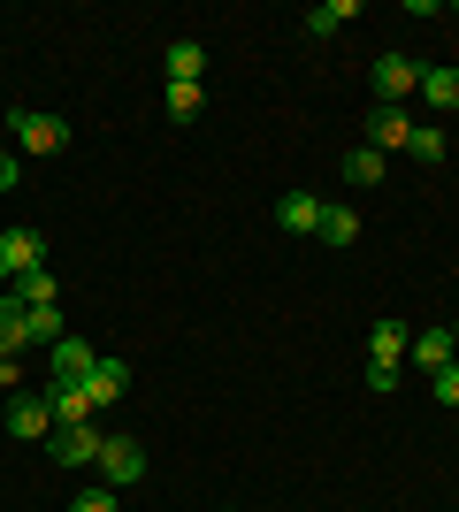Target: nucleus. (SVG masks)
<instances>
[{
  "mask_svg": "<svg viewBox=\"0 0 459 512\" xmlns=\"http://www.w3.org/2000/svg\"><path fill=\"white\" fill-rule=\"evenodd\" d=\"M69 512H115V490H85V497H77Z\"/></svg>",
  "mask_w": 459,
  "mask_h": 512,
  "instance_id": "393cba45",
  "label": "nucleus"
},
{
  "mask_svg": "<svg viewBox=\"0 0 459 512\" xmlns=\"http://www.w3.org/2000/svg\"><path fill=\"white\" fill-rule=\"evenodd\" d=\"M276 230H291V237H314V230H322V199L284 192V199H276Z\"/></svg>",
  "mask_w": 459,
  "mask_h": 512,
  "instance_id": "9d476101",
  "label": "nucleus"
},
{
  "mask_svg": "<svg viewBox=\"0 0 459 512\" xmlns=\"http://www.w3.org/2000/svg\"><path fill=\"white\" fill-rule=\"evenodd\" d=\"M92 360H100V352H92L85 337H62V344H54V383H85Z\"/></svg>",
  "mask_w": 459,
  "mask_h": 512,
  "instance_id": "f8f14e48",
  "label": "nucleus"
},
{
  "mask_svg": "<svg viewBox=\"0 0 459 512\" xmlns=\"http://www.w3.org/2000/svg\"><path fill=\"white\" fill-rule=\"evenodd\" d=\"M452 352H459V321H452Z\"/></svg>",
  "mask_w": 459,
  "mask_h": 512,
  "instance_id": "cd10ccee",
  "label": "nucleus"
},
{
  "mask_svg": "<svg viewBox=\"0 0 459 512\" xmlns=\"http://www.w3.org/2000/svg\"><path fill=\"white\" fill-rule=\"evenodd\" d=\"M199 107H207L199 85H169V123H199Z\"/></svg>",
  "mask_w": 459,
  "mask_h": 512,
  "instance_id": "412c9836",
  "label": "nucleus"
},
{
  "mask_svg": "<svg viewBox=\"0 0 459 512\" xmlns=\"http://www.w3.org/2000/svg\"><path fill=\"white\" fill-rule=\"evenodd\" d=\"M23 383V352H0V390H16Z\"/></svg>",
  "mask_w": 459,
  "mask_h": 512,
  "instance_id": "a878e982",
  "label": "nucleus"
},
{
  "mask_svg": "<svg viewBox=\"0 0 459 512\" xmlns=\"http://www.w3.org/2000/svg\"><path fill=\"white\" fill-rule=\"evenodd\" d=\"M31 268H46L39 230H0V276L16 283V276H31Z\"/></svg>",
  "mask_w": 459,
  "mask_h": 512,
  "instance_id": "0eeeda50",
  "label": "nucleus"
},
{
  "mask_svg": "<svg viewBox=\"0 0 459 512\" xmlns=\"http://www.w3.org/2000/svg\"><path fill=\"white\" fill-rule=\"evenodd\" d=\"M46 406H54V428H85L92 421V398L77 383H46Z\"/></svg>",
  "mask_w": 459,
  "mask_h": 512,
  "instance_id": "9b49d317",
  "label": "nucleus"
},
{
  "mask_svg": "<svg viewBox=\"0 0 459 512\" xmlns=\"http://www.w3.org/2000/svg\"><path fill=\"white\" fill-rule=\"evenodd\" d=\"M452 360H459V352H452V329H421V337H414V367H421V375H444Z\"/></svg>",
  "mask_w": 459,
  "mask_h": 512,
  "instance_id": "ddd939ff",
  "label": "nucleus"
},
{
  "mask_svg": "<svg viewBox=\"0 0 459 512\" xmlns=\"http://www.w3.org/2000/svg\"><path fill=\"white\" fill-rule=\"evenodd\" d=\"M383 176H391V161H383L375 146H352V153H345V184H360V192H368V184H383Z\"/></svg>",
  "mask_w": 459,
  "mask_h": 512,
  "instance_id": "dca6fc26",
  "label": "nucleus"
},
{
  "mask_svg": "<svg viewBox=\"0 0 459 512\" xmlns=\"http://www.w3.org/2000/svg\"><path fill=\"white\" fill-rule=\"evenodd\" d=\"M100 444H108V436H100V421H85V428H54V436H46V451H54L62 467H92V459H100Z\"/></svg>",
  "mask_w": 459,
  "mask_h": 512,
  "instance_id": "423d86ee",
  "label": "nucleus"
},
{
  "mask_svg": "<svg viewBox=\"0 0 459 512\" xmlns=\"http://www.w3.org/2000/svg\"><path fill=\"white\" fill-rule=\"evenodd\" d=\"M368 85H375V107H406L421 92V62H414V54H375Z\"/></svg>",
  "mask_w": 459,
  "mask_h": 512,
  "instance_id": "f03ea898",
  "label": "nucleus"
},
{
  "mask_svg": "<svg viewBox=\"0 0 459 512\" xmlns=\"http://www.w3.org/2000/svg\"><path fill=\"white\" fill-rule=\"evenodd\" d=\"M100 467H108V490L146 482V444H138V436H108V444H100Z\"/></svg>",
  "mask_w": 459,
  "mask_h": 512,
  "instance_id": "39448f33",
  "label": "nucleus"
},
{
  "mask_svg": "<svg viewBox=\"0 0 459 512\" xmlns=\"http://www.w3.org/2000/svg\"><path fill=\"white\" fill-rule=\"evenodd\" d=\"M414 161H444V153H452V138H444V130H429V123H414Z\"/></svg>",
  "mask_w": 459,
  "mask_h": 512,
  "instance_id": "4be33fe9",
  "label": "nucleus"
},
{
  "mask_svg": "<svg viewBox=\"0 0 459 512\" xmlns=\"http://www.w3.org/2000/svg\"><path fill=\"white\" fill-rule=\"evenodd\" d=\"M8 130H16L31 153H62V146H69V123H62V115H39V107H16V115H8Z\"/></svg>",
  "mask_w": 459,
  "mask_h": 512,
  "instance_id": "7ed1b4c3",
  "label": "nucleus"
},
{
  "mask_svg": "<svg viewBox=\"0 0 459 512\" xmlns=\"http://www.w3.org/2000/svg\"><path fill=\"white\" fill-rule=\"evenodd\" d=\"M199 69H207V46L199 39H169V85H199Z\"/></svg>",
  "mask_w": 459,
  "mask_h": 512,
  "instance_id": "4468645a",
  "label": "nucleus"
},
{
  "mask_svg": "<svg viewBox=\"0 0 459 512\" xmlns=\"http://www.w3.org/2000/svg\"><path fill=\"white\" fill-rule=\"evenodd\" d=\"M368 146L391 161V153H406L414 146V115L406 107H368Z\"/></svg>",
  "mask_w": 459,
  "mask_h": 512,
  "instance_id": "20e7f679",
  "label": "nucleus"
},
{
  "mask_svg": "<svg viewBox=\"0 0 459 512\" xmlns=\"http://www.w3.org/2000/svg\"><path fill=\"white\" fill-rule=\"evenodd\" d=\"M345 23H360V0H322V8L306 16V31H314V39H329V31H345Z\"/></svg>",
  "mask_w": 459,
  "mask_h": 512,
  "instance_id": "f3484780",
  "label": "nucleus"
},
{
  "mask_svg": "<svg viewBox=\"0 0 459 512\" xmlns=\"http://www.w3.org/2000/svg\"><path fill=\"white\" fill-rule=\"evenodd\" d=\"M368 390H398V367L391 360H368Z\"/></svg>",
  "mask_w": 459,
  "mask_h": 512,
  "instance_id": "5701e85b",
  "label": "nucleus"
},
{
  "mask_svg": "<svg viewBox=\"0 0 459 512\" xmlns=\"http://www.w3.org/2000/svg\"><path fill=\"white\" fill-rule=\"evenodd\" d=\"M437 406H459V360H452V367L437 375Z\"/></svg>",
  "mask_w": 459,
  "mask_h": 512,
  "instance_id": "b1692460",
  "label": "nucleus"
},
{
  "mask_svg": "<svg viewBox=\"0 0 459 512\" xmlns=\"http://www.w3.org/2000/svg\"><path fill=\"white\" fill-rule=\"evenodd\" d=\"M77 390H85V398H92V413H100V406H115V398L131 390V367L100 352V360H92V375H85V383H77Z\"/></svg>",
  "mask_w": 459,
  "mask_h": 512,
  "instance_id": "6e6552de",
  "label": "nucleus"
},
{
  "mask_svg": "<svg viewBox=\"0 0 459 512\" xmlns=\"http://www.w3.org/2000/svg\"><path fill=\"white\" fill-rule=\"evenodd\" d=\"M62 306H23V299H0V352H31V344H62Z\"/></svg>",
  "mask_w": 459,
  "mask_h": 512,
  "instance_id": "f257e3e1",
  "label": "nucleus"
},
{
  "mask_svg": "<svg viewBox=\"0 0 459 512\" xmlns=\"http://www.w3.org/2000/svg\"><path fill=\"white\" fill-rule=\"evenodd\" d=\"M406 344H414V329H406V321H375V329H368V352H375V360H406Z\"/></svg>",
  "mask_w": 459,
  "mask_h": 512,
  "instance_id": "2eb2a0df",
  "label": "nucleus"
},
{
  "mask_svg": "<svg viewBox=\"0 0 459 512\" xmlns=\"http://www.w3.org/2000/svg\"><path fill=\"white\" fill-rule=\"evenodd\" d=\"M8 299H23V306H54L62 299V283H54V268H31V276H16V291Z\"/></svg>",
  "mask_w": 459,
  "mask_h": 512,
  "instance_id": "a211bd4d",
  "label": "nucleus"
},
{
  "mask_svg": "<svg viewBox=\"0 0 459 512\" xmlns=\"http://www.w3.org/2000/svg\"><path fill=\"white\" fill-rule=\"evenodd\" d=\"M314 237H322V245H360V214L352 207H322V230Z\"/></svg>",
  "mask_w": 459,
  "mask_h": 512,
  "instance_id": "aec40b11",
  "label": "nucleus"
},
{
  "mask_svg": "<svg viewBox=\"0 0 459 512\" xmlns=\"http://www.w3.org/2000/svg\"><path fill=\"white\" fill-rule=\"evenodd\" d=\"M0 192H16V161L8 153H0Z\"/></svg>",
  "mask_w": 459,
  "mask_h": 512,
  "instance_id": "bb28decb",
  "label": "nucleus"
},
{
  "mask_svg": "<svg viewBox=\"0 0 459 512\" xmlns=\"http://www.w3.org/2000/svg\"><path fill=\"white\" fill-rule=\"evenodd\" d=\"M8 436H31V444H39V436H54V406H46V398H31V390H16V398H8Z\"/></svg>",
  "mask_w": 459,
  "mask_h": 512,
  "instance_id": "1a4fd4ad",
  "label": "nucleus"
},
{
  "mask_svg": "<svg viewBox=\"0 0 459 512\" xmlns=\"http://www.w3.org/2000/svg\"><path fill=\"white\" fill-rule=\"evenodd\" d=\"M421 100L452 115V107H459V69H421Z\"/></svg>",
  "mask_w": 459,
  "mask_h": 512,
  "instance_id": "6ab92c4d",
  "label": "nucleus"
}]
</instances>
